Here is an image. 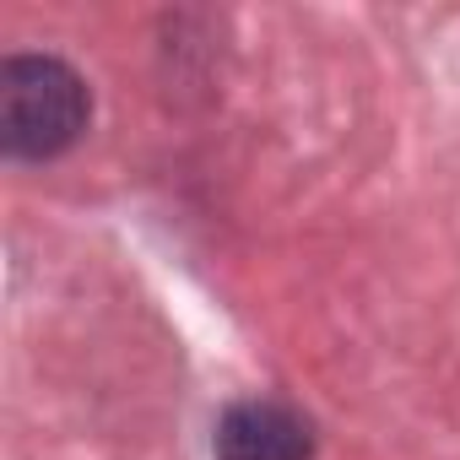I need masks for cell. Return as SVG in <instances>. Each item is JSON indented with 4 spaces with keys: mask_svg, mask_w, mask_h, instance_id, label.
<instances>
[{
    "mask_svg": "<svg viewBox=\"0 0 460 460\" xmlns=\"http://www.w3.org/2000/svg\"><path fill=\"white\" fill-rule=\"evenodd\" d=\"M87 130V87L66 60L17 55L0 66V141L12 157H55Z\"/></svg>",
    "mask_w": 460,
    "mask_h": 460,
    "instance_id": "cell-1",
    "label": "cell"
},
{
    "mask_svg": "<svg viewBox=\"0 0 460 460\" xmlns=\"http://www.w3.org/2000/svg\"><path fill=\"white\" fill-rule=\"evenodd\" d=\"M314 433L293 406L244 401L217 422V460H309Z\"/></svg>",
    "mask_w": 460,
    "mask_h": 460,
    "instance_id": "cell-2",
    "label": "cell"
}]
</instances>
